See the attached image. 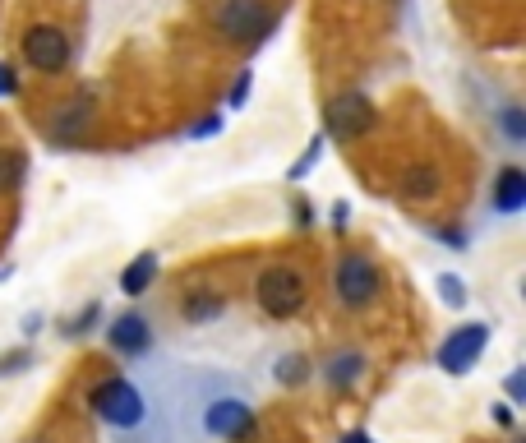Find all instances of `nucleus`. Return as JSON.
<instances>
[{"instance_id":"obj_17","label":"nucleus","mask_w":526,"mask_h":443,"mask_svg":"<svg viewBox=\"0 0 526 443\" xmlns=\"http://www.w3.org/2000/svg\"><path fill=\"white\" fill-rule=\"evenodd\" d=\"M494 125H499L503 139H508L513 148L526 144V107H522V102H503V107L494 111Z\"/></svg>"},{"instance_id":"obj_16","label":"nucleus","mask_w":526,"mask_h":443,"mask_svg":"<svg viewBox=\"0 0 526 443\" xmlns=\"http://www.w3.org/2000/svg\"><path fill=\"white\" fill-rule=\"evenodd\" d=\"M28 180V153L24 148H0V194H14Z\"/></svg>"},{"instance_id":"obj_25","label":"nucleus","mask_w":526,"mask_h":443,"mask_svg":"<svg viewBox=\"0 0 526 443\" xmlns=\"http://www.w3.org/2000/svg\"><path fill=\"white\" fill-rule=\"evenodd\" d=\"M0 97H19V70L10 60H0Z\"/></svg>"},{"instance_id":"obj_32","label":"nucleus","mask_w":526,"mask_h":443,"mask_svg":"<svg viewBox=\"0 0 526 443\" xmlns=\"http://www.w3.org/2000/svg\"><path fill=\"white\" fill-rule=\"evenodd\" d=\"M337 443H374V439H370V434H365V430H347V434H342V439H337Z\"/></svg>"},{"instance_id":"obj_9","label":"nucleus","mask_w":526,"mask_h":443,"mask_svg":"<svg viewBox=\"0 0 526 443\" xmlns=\"http://www.w3.org/2000/svg\"><path fill=\"white\" fill-rule=\"evenodd\" d=\"M157 333H153V319L144 310H120L116 319L107 324V347L116 351L120 360H144L153 351Z\"/></svg>"},{"instance_id":"obj_8","label":"nucleus","mask_w":526,"mask_h":443,"mask_svg":"<svg viewBox=\"0 0 526 443\" xmlns=\"http://www.w3.org/2000/svg\"><path fill=\"white\" fill-rule=\"evenodd\" d=\"M490 337H494V328L485 324V319H467V324H457L453 333L439 342V351H434L439 370L453 374V379L471 374L480 365V356H485V347H490Z\"/></svg>"},{"instance_id":"obj_19","label":"nucleus","mask_w":526,"mask_h":443,"mask_svg":"<svg viewBox=\"0 0 526 443\" xmlns=\"http://www.w3.org/2000/svg\"><path fill=\"white\" fill-rule=\"evenodd\" d=\"M97 319H102V305H97V300H88L84 310L70 314V319L60 324V333H65V337H88L97 328Z\"/></svg>"},{"instance_id":"obj_2","label":"nucleus","mask_w":526,"mask_h":443,"mask_svg":"<svg viewBox=\"0 0 526 443\" xmlns=\"http://www.w3.org/2000/svg\"><path fill=\"white\" fill-rule=\"evenodd\" d=\"M208 24H213L217 42L259 51L282 24V5H268V0H213Z\"/></svg>"},{"instance_id":"obj_21","label":"nucleus","mask_w":526,"mask_h":443,"mask_svg":"<svg viewBox=\"0 0 526 443\" xmlns=\"http://www.w3.org/2000/svg\"><path fill=\"white\" fill-rule=\"evenodd\" d=\"M250 88H254V70L245 65V70H236V84L227 88V111H231V116H236V111L250 102Z\"/></svg>"},{"instance_id":"obj_18","label":"nucleus","mask_w":526,"mask_h":443,"mask_svg":"<svg viewBox=\"0 0 526 443\" xmlns=\"http://www.w3.org/2000/svg\"><path fill=\"white\" fill-rule=\"evenodd\" d=\"M323 144H328V139H323V130H319V134H314V139H310V144H305V153H300L296 162H291V167H287V185H300V180H305L314 167H319Z\"/></svg>"},{"instance_id":"obj_5","label":"nucleus","mask_w":526,"mask_h":443,"mask_svg":"<svg viewBox=\"0 0 526 443\" xmlns=\"http://www.w3.org/2000/svg\"><path fill=\"white\" fill-rule=\"evenodd\" d=\"M254 305L268 319H296L310 305V277L291 264H268L254 277Z\"/></svg>"},{"instance_id":"obj_24","label":"nucleus","mask_w":526,"mask_h":443,"mask_svg":"<svg viewBox=\"0 0 526 443\" xmlns=\"http://www.w3.org/2000/svg\"><path fill=\"white\" fill-rule=\"evenodd\" d=\"M503 393H508V402H513V407H522V402H526V374L522 370L508 374V379H503Z\"/></svg>"},{"instance_id":"obj_33","label":"nucleus","mask_w":526,"mask_h":443,"mask_svg":"<svg viewBox=\"0 0 526 443\" xmlns=\"http://www.w3.org/2000/svg\"><path fill=\"white\" fill-rule=\"evenodd\" d=\"M28 443H56V439H28Z\"/></svg>"},{"instance_id":"obj_31","label":"nucleus","mask_w":526,"mask_h":443,"mask_svg":"<svg viewBox=\"0 0 526 443\" xmlns=\"http://www.w3.org/2000/svg\"><path fill=\"white\" fill-rule=\"evenodd\" d=\"M494 420L508 430V425H513V402H499V407H494Z\"/></svg>"},{"instance_id":"obj_29","label":"nucleus","mask_w":526,"mask_h":443,"mask_svg":"<svg viewBox=\"0 0 526 443\" xmlns=\"http://www.w3.org/2000/svg\"><path fill=\"white\" fill-rule=\"evenodd\" d=\"M434 236H439L443 240V245H453V250H462V245H467V231H448V227H443V231H434Z\"/></svg>"},{"instance_id":"obj_7","label":"nucleus","mask_w":526,"mask_h":443,"mask_svg":"<svg viewBox=\"0 0 526 443\" xmlns=\"http://www.w3.org/2000/svg\"><path fill=\"white\" fill-rule=\"evenodd\" d=\"M19 51H24V65L33 74H65L74 60V42L60 24H28L19 37Z\"/></svg>"},{"instance_id":"obj_12","label":"nucleus","mask_w":526,"mask_h":443,"mask_svg":"<svg viewBox=\"0 0 526 443\" xmlns=\"http://www.w3.org/2000/svg\"><path fill=\"white\" fill-rule=\"evenodd\" d=\"M319 374H323V384L333 388V393H351V388L370 374V356L356 351V347H342V351H333V356L323 360Z\"/></svg>"},{"instance_id":"obj_6","label":"nucleus","mask_w":526,"mask_h":443,"mask_svg":"<svg viewBox=\"0 0 526 443\" xmlns=\"http://www.w3.org/2000/svg\"><path fill=\"white\" fill-rule=\"evenodd\" d=\"M379 125V107H374L365 93H337L328 107H323V139L328 144H356Z\"/></svg>"},{"instance_id":"obj_28","label":"nucleus","mask_w":526,"mask_h":443,"mask_svg":"<svg viewBox=\"0 0 526 443\" xmlns=\"http://www.w3.org/2000/svg\"><path fill=\"white\" fill-rule=\"evenodd\" d=\"M291 217H296L300 231H310L314 227V204H310V199H296V204H291Z\"/></svg>"},{"instance_id":"obj_22","label":"nucleus","mask_w":526,"mask_h":443,"mask_svg":"<svg viewBox=\"0 0 526 443\" xmlns=\"http://www.w3.org/2000/svg\"><path fill=\"white\" fill-rule=\"evenodd\" d=\"M222 125H227V111H208L185 130V139H213V134H222Z\"/></svg>"},{"instance_id":"obj_10","label":"nucleus","mask_w":526,"mask_h":443,"mask_svg":"<svg viewBox=\"0 0 526 443\" xmlns=\"http://www.w3.org/2000/svg\"><path fill=\"white\" fill-rule=\"evenodd\" d=\"M88 125H93V107H88L84 97H74V102H60L56 111H47L42 120V134H47L56 148H79L84 144Z\"/></svg>"},{"instance_id":"obj_26","label":"nucleus","mask_w":526,"mask_h":443,"mask_svg":"<svg viewBox=\"0 0 526 443\" xmlns=\"http://www.w3.org/2000/svg\"><path fill=\"white\" fill-rule=\"evenodd\" d=\"M328 222H333V231H337V236H342V231L351 227V204H347V199H337V204L328 208Z\"/></svg>"},{"instance_id":"obj_1","label":"nucleus","mask_w":526,"mask_h":443,"mask_svg":"<svg viewBox=\"0 0 526 443\" xmlns=\"http://www.w3.org/2000/svg\"><path fill=\"white\" fill-rule=\"evenodd\" d=\"M190 384H194V407H199V430L208 439H222V443L254 439V430H259L254 402L240 388H231V379L208 374V379H190Z\"/></svg>"},{"instance_id":"obj_13","label":"nucleus","mask_w":526,"mask_h":443,"mask_svg":"<svg viewBox=\"0 0 526 443\" xmlns=\"http://www.w3.org/2000/svg\"><path fill=\"white\" fill-rule=\"evenodd\" d=\"M157 273H162V254H157V250H139L130 264L120 268V296L144 300L148 291H153Z\"/></svg>"},{"instance_id":"obj_23","label":"nucleus","mask_w":526,"mask_h":443,"mask_svg":"<svg viewBox=\"0 0 526 443\" xmlns=\"http://www.w3.org/2000/svg\"><path fill=\"white\" fill-rule=\"evenodd\" d=\"M439 296H443V305H467V282L453 277V273H443L439 277Z\"/></svg>"},{"instance_id":"obj_14","label":"nucleus","mask_w":526,"mask_h":443,"mask_svg":"<svg viewBox=\"0 0 526 443\" xmlns=\"http://www.w3.org/2000/svg\"><path fill=\"white\" fill-rule=\"evenodd\" d=\"M222 314H227V296L222 291H185V300H180V319L185 324H213Z\"/></svg>"},{"instance_id":"obj_30","label":"nucleus","mask_w":526,"mask_h":443,"mask_svg":"<svg viewBox=\"0 0 526 443\" xmlns=\"http://www.w3.org/2000/svg\"><path fill=\"white\" fill-rule=\"evenodd\" d=\"M42 324H47V319H42L37 310H33V314H24V337H28V342H33V337L42 333Z\"/></svg>"},{"instance_id":"obj_4","label":"nucleus","mask_w":526,"mask_h":443,"mask_svg":"<svg viewBox=\"0 0 526 443\" xmlns=\"http://www.w3.org/2000/svg\"><path fill=\"white\" fill-rule=\"evenodd\" d=\"M383 287H388V277H383V264L374 259V254L365 250H347L342 259H337L333 268V296L342 310L360 314L370 310V305H379Z\"/></svg>"},{"instance_id":"obj_11","label":"nucleus","mask_w":526,"mask_h":443,"mask_svg":"<svg viewBox=\"0 0 526 443\" xmlns=\"http://www.w3.org/2000/svg\"><path fill=\"white\" fill-rule=\"evenodd\" d=\"M490 213L494 217L526 213V171L517 167V162H508V167L494 171V180H490Z\"/></svg>"},{"instance_id":"obj_15","label":"nucleus","mask_w":526,"mask_h":443,"mask_svg":"<svg viewBox=\"0 0 526 443\" xmlns=\"http://www.w3.org/2000/svg\"><path fill=\"white\" fill-rule=\"evenodd\" d=\"M273 379H277L282 388H300V384H310V379H314V360L305 356V351H291V356H282V360H277Z\"/></svg>"},{"instance_id":"obj_27","label":"nucleus","mask_w":526,"mask_h":443,"mask_svg":"<svg viewBox=\"0 0 526 443\" xmlns=\"http://www.w3.org/2000/svg\"><path fill=\"white\" fill-rule=\"evenodd\" d=\"M24 365H33V351H14V356H0V374H19Z\"/></svg>"},{"instance_id":"obj_20","label":"nucleus","mask_w":526,"mask_h":443,"mask_svg":"<svg viewBox=\"0 0 526 443\" xmlns=\"http://www.w3.org/2000/svg\"><path fill=\"white\" fill-rule=\"evenodd\" d=\"M407 194H416V199H434L439 194V171L434 167H420L407 176Z\"/></svg>"},{"instance_id":"obj_3","label":"nucleus","mask_w":526,"mask_h":443,"mask_svg":"<svg viewBox=\"0 0 526 443\" xmlns=\"http://www.w3.org/2000/svg\"><path fill=\"white\" fill-rule=\"evenodd\" d=\"M88 411H93V416L102 420L107 430H116V434L144 430L148 416H153V407H148V393L134 384L130 374H111V379L93 384V393H88Z\"/></svg>"}]
</instances>
